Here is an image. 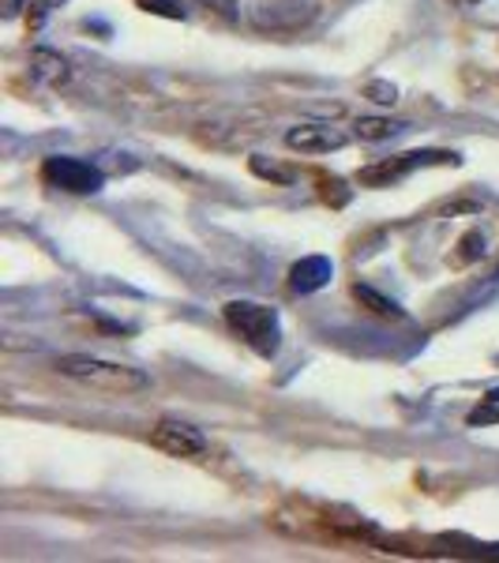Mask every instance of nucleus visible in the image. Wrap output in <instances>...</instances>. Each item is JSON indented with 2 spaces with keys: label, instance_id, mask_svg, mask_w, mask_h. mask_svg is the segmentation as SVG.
I'll list each match as a JSON object with an SVG mask.
<instances>
[{
  "label": "nucleus",
  "instance_id": "20e7f679",
  "mask_svg": "<svg viewBox=\"0 0 499 563\" xmlns=\"http://www.w3.org/2000/svg\"><path fill=\"white\" fill-rule=\"evenodd\" d=\"M42 180L53 188H60V192H71V196H95V192H102V185H106L102 169L90 166V162H79V158H45Z\"/></svg>",
  "mask_w": 499,
  "mask_h": 563
},
{
  "label": "nucleus",
  "instance_id": "39448f33",
  "mask_svg": "<svg viewBox=\"0 0 499 563\" xmlns=\"http://www.w3.org/2000/svg\"><path fill=\"white\" fill-rule=\"evenodd\" d=\"M151 443L174 459H196L207 451L203 432L192 429V424H185V421H158L151 429Z\"/></svg>",
  "mask_w": 499,
  "mask_h": 563
},
{
  "label": "nucleus",
  "instance_id": "ddd939ff",
  "mask_svg": "<svg viewBox=\"0 0 499 563\" xmlns=\"http://www.w3.org/2000/svg\"><path fill=\"white\" fill-rule=\"evenodd\" d=\"M462 256H458V263H469V260H477L480 252H485V238H480V233H469V238H462Z\"/></svg>",
  "mask_w": 499,
  "mask_h": 563
},
{
  "label": "nucleus",
  "instance_id": "6e6552de",
  "mask_svg": "<svg viewBox=\"0 0 499 563\" xmlns=\"http://www.w3.org/2000/svg\"><path fill=\"white\" fill-rule=\"evenodd\" d=\"M353 297H357L361 305H368L376 316H384V320H402V308H398L391 297H384V294H376L372 286H353Z\"/></svg>",
  "mask_w": 499,
  "mask_h": 563
},
{
  "label": "nucleus",
  "instance_id": "7ed1b4c3",
  "mask_svg": "<svg viewBox=\"0 0 499 563\" xmlns=\"http://www.w3.org/2000/svg\"><path fill=\"white\" fill-rule=\"evenodd\" d=\"M447 162H458V154H447V151H410V154H398V158L376 162V166H365V169H361V185L387 188V185H395V180L410 177L413 169H421V166H447Z\"/></svg>",
  "mask_w": 499,
  "mask_h": 563
},
{
  "label": "nucleus",
  "instance_id": "1a4fd4ad",
  "mask_svg": "<svg viewBox=\"0 0 499 563\" xmlns=\"http://www.w3.org/2000/svg\"><path fill=\"white\" fill-rule=\"evenodd\" d=\"M31 65H34V76L45 79V84H65V79H68V65L57 57V53L38 49V53H34Z\"/></svg>",
  "mask_w": 499,
  "mask_h": 563
},
{
  "label": "nucleus",
  "instance_id": "f8f14e48",
  "mask_svg": "<svg viewBox=\"0 0 499 563\" xmlns=\"http://www.w3.org/2000/svg\"><path fill=\"white\" fill-rule=\"evenodd\" d=\"M135 4H140L143 12H151V15H166V20H185V8L174 4V0H135Z\"/></svg>",
  "mask_w": 499,
  "mask_h": 563
},
{
  "label": "nucleus",
  "instance_id": "0eeeda50",
  "mask_svg": "<svg viewBox=\"0 0 499 563\" xmlns=\"http://www.w3.org/2000/svg\"><path fill=\"white\" fill-rule=\"evenodd\" d=\"M331 275H334V263L326 256H304L289 271V289L293 294H315V289H323L331 282Z\"/></svg>",
  "mask_w": 499,
  "mask_h": 563
},
{
  "label": "nucleus",
  "instance_id": "9b49d317",
  "mask_svg": "<svg viewBox=\"0 0 499 563\" xmlns=\"http://www.w3.org/2000/svg\"><path fill=\"white\" fill-rule=\"evenodd\" d=\"M357 132H361V140H391V135L402 132V124L379 121V117H368V121H361V124H357Z\"/></svg>",
  "mask_w": 499,
  "mask_h": 563
},
{
  "label": "nucleus",
  "instance_id": "f257e3e1",
  "mask_svg": "<svg viewBox=\"0 0 499 563\" xmlns=\"http://www.w3.org/2000/svg\"><path fill=\"white\" fill-rule=\"evenodd\" d=\"M57 372L68 379H79V384H87L95 390H106V395H135V390L151 387V379L143 376L140 368L113 365V361H102V357H84V353L60 357Z\"/></svg>",
  "mask_w": 499,
  "mask_h": 563
},
{
  "label": "nucleus",
  "instance_id": "f03ea898",
  "mask_svg": "<svg viewBox=\"0 0 499 563\" xmlns=\"http://www.w3.org/2000/svg\"><path fill=\"white\" fill-rule=\"evenodd\" d=\"M225 323H230L233 334H241L259 357H275L278 346H282V323H278V312L270 305H256V301H230L222 308Z\"/></svg>",
  "mask_w": 499,
  "mask_h": 563
},
{
  "label": "nucleus",
  "instance_id": "4468645a",
  "mask_svg": "<svg viewBox=\"0 0 499 563\" xmlns=\"http://www.w3.org/2000/svg\"><path fill=\"white\" fill-rule=\"evenodd\" d=\"M372 95H376V102H395V87L376 84V87H372Z\"/></svg>",
  "mask_w": 499,
  "mask_h": 563
},
{
  "label": "nucleus",
  "instance_id": "9d476101",
  "mask_svg": "<svg viewBox=\"0 0 499 563\" xmlns=\"http://www.w3.org/2000/svg\"><path fill=\"white\" fill-rule=\"evenodd\" d=\"M469 424H499V390H488L485 398L474 406V413H469Z\"/></svg>",
  "mask_w": 499,
  "mask_h": 563
},
{
  "label": "nucleus",
  "instance_id": "423d86ee",
  "mask_svg": "<svg viewBox=\"0 0 499 563\" xmlns=\"http://www.w3.org/2000/svg\"><path fill=\"white\" fill-rule=\"evenodd\" d=\"M286 143L293 151H308V154H323V151H339L346 147V135L326 129V124H301L286 135Z\"/></svg>",
  "mask_w": 499,
  "mask_h": 563
}]
</instances>
